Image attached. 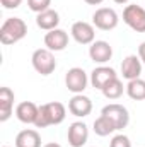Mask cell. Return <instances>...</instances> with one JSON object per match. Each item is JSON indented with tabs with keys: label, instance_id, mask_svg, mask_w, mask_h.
Segmentation results:
<instances>
[{
	"label": "cell",
	"instance_id": "obj_20",
	"mask_svg": "<svg viewBox=\"0 0 145 147\" xmlns=\"http://www.w3.org/2000/svg\"><path fill=\"white\" fill-rule=\"evenodd\" d=\"M126 94L133 101H145V80L144 79H133L126 84Z\"/></svg>",
	"mask_w": 145,
	"mask_h": 147
},
{
	"label": "cell",
	"instance_id": "obj_12",
	"mask_svg": "<svg viewBox=\"0 0 145 147\" xmlns=\"http://www.w3.org/2000/svg\"><path fill=\"white\" fill-rule=\"evenodd\" d=\"M68 111L77 118H85L91 115L92 111V101L91 98L84 96V94H73L68 101Z\"/></svg>",
	"mask_w": 145,
	"mask_h": 147
},
{
	"label": "cell",
	"instance_id": "obj_13",
	"mask_svg": "<svg viewBox=\"0 0 145 147\" xmlns=\"http://www.w3.org/2000/svg\"><path fill=\"white\" fill-rule=\"evenodd\" d=\"M38 113H39V106L34 105L33 101H22L17 105L15 108V116L21 123L26 125H34L38 120Z\"/></svg>",
	"mask_w": 145,
	"mask_h": 147
},
{
	"label": "cell",
	"instance_id": "obj_10",
	"mask_svg": "<svg viewBox=\"0 0 145 147\" xmlns=\"http://www.w3.org/2000/svg\"><path fill=\"white\" fill-rule=\"evenodd\" d=\"M68 33L65 29H53V31H48L44 34V46L50 50V51H63L67 46H68Z\"/></svg>",
	"mask_w": 145,
	"mask_h": 147
},
{
	"label": "cell",
	"instance_id": "obj_23",
	"mask_svg": "<svg viewBox=\"0 0 145 147\" xmlns=\"http://www.w3.org/2000/svg\"><path fill=\"white\" fill-rule=\"evenodd\" d=\"M109 147H132V142H130L128 135H125V134H116V135L111 139Z\"/></svg>",
	"mask_w": 145,
	"mask_h": 147
},
{
	"label": "cell",
	"instance_id": "obj_29",
	"mask_svg": "<svg viewBox=\"0 0 145 147\" xmlns=\"http://www.w3.org/2000/svg\"><path fill=\"white\" fill-rule=\"evenodd\" d=\"M2 147H9V146H2Z\"/></svg>",
	"mask_w": 145,
	"mask_h": 147
},
{
	"label": "cell",
	"instance_id": "obj_8",
	"mask_svg": "<svg viewBox=\"0 0 145 147\" xmlns=\"http://www.w3.org/2000/svg\"><path fill=\"white\" fill-rule=\"evenodd\" d=\"M70 34L79 45H92L96 41V28L91 22L77 21L70 28Z\"/></svg>",
	"mask_w": 145,
	"mask_h": 147
},
{
	"label": "cell",
	"instance_id": "obj_22",
	"mask_svg": "<svg viewBox=\"0 0 145 147\" xmlns=\"http://www.w3.org/2000/svg\"><path fill=\"white\" fill-rule=\"evenodd\" d=\"M50 5H51V0H28V7L36 14H41V12L48 10Z\"/></svg>",
	"mask_w": 145,
	"mask_h": 147
},
{
	"label": "cell",
	"instance_id": "obj_11",
	"mask_svg": "<svg viewBox=\"0 0 145 147\" xmlns=\"http://www.w3.org/2000/svg\"><path fill=\"white\" fill-rule=\"evenodd\" d=\"M67 139L70 147H84L89 140V128L84 121H73L68 127Z\"/></svg>",
	"mask_w": 145,
	"mask_h": 147
},
{
	"label": "cell",
	"instance_id": "obj_3",
	"mask_svg": "<svg viewBox=\"0 0 145 147\" xmlns=\"http://www.w3.org/2000/svg\"><path fill=\"white\" fill-rule=\"evenodd\" d=\"M31 63H33V69L41 75H50L56 69V58H55L53 51H50L48 48L34 50L33 57H31Z\"/></svg>",
	"mask_w": 145,
	"mask_h": 147
},
{
	"label": "cell",
	"instance_id": "obj_16",
	"mask_svg": "<svg viewBox=\"0 0 145 147\" xmlns=\"http://www.w3.org/2000/svg\"><path fill=\"white\" fill-rule=\"evenodd\" d=\"M15 94L10 87H0V121H7L14 111Z\"/></svg>",
	"mask_w": 145,
	"mask_h": 147
},
{
	"label": "cell",
	"instance_id": "obj_27",
	"mask_svg": "<svg viewBox=\"0 0 145 147\" xmlns=\"http://www.w3.org/2000/svg\"><path fill=\"white\" fill-rule=\"evenodd\" d=\"M43 147H62L60 144H56V142H50V144H44Z\"/></svg>",
	"mask_w": 145,
	"mask_h": 147
},
{
	"label": "cell",
	"instance_id": "obj_25",
	"mask_svg": "<svg viewBox=\"0 0 145 147\" xmlns=\"http://www.w3.org/2000/svg\"><path fill=\"white\" fill-rule=\"evenodd\" d=\"M138 57H140L142 63H145V41L140 43V46H138Z\"/></svg>",
	"mask_w": 145,
	"mask_h": 147
},
{
	"label": "cell",
	"instance_id": "obj_17",
	"mask_svg": "<svg viewBox=\"0 0 145 147\" xmlns=\"http://www.w3.org/2000/svg\"><path fill=\"white\" fill-rule=\"evenodd\" d=\"M60 24V14L53 9H48L41 14H36V26L43 31H53Z\"/></svg>",
	"mask_w": 145,
	"mask_h": 147
},
{
	"label": "cell",
	"instance_id": "obj_26",
	"mask_svg": "<svg viewBox=\"0 0 145 147\" xmlns=\"http://www.w3.org/2000/svg\"><path fill=\"white\" fill-rule=\"evenodd\" d=\"M85 3H89V5H101L104 0H84Z\"/></svg>",
	"mask_w": 145,
	"mask_h": 147
},
{
	"label": "cell",
	"instance_id": "obj_5",
	"mask_svg": "<svg viewBox=\"0 0 145 147\" xmlns=\"http://www.w3.org/2000/svg\"><path fill=\"white\" fill-rule=\"evenodd\" d=\"M118 22H119V17H118L116 10L111 9V7H99L92 14V24H94L96 29L111 31L118 26Z\"/></svg>",
	"mask_w": 145,
	"mask_h": 147
},
{
	"label": "cell",
	"instance_id": "obj_15",
	"mask_svg": "<svg viewBox=\"0 0 145 147\" xmlns=\"http://www.w3.org/2000/svg\"><path fill=\"white\" fill-rule=\"evenodd\" d=\"M114 77H118V74L116 70L113 69V67H106V65H99V67H96L92 72H91V84H92V87H96V89H103L106 84H108L111 79H114Z\"/></svg>",
	"mask_w": 145,
	"mask_h": 147
},
{
	"label": "cell",
	"instance_id": "obj_24",
	"mask_svg": "<svg viewBox=\"0 0 145 147\" xmlns=\"http://www.w3.org/2000/svg\"><path fill=\"white\" fill-rule=\"evenodd\" d=\"M0 3H2L3 9L12 10V9H17V7L22 3V0H0Z\"/></svg>",
	"mask_w": 145,
	"mask_h": 147
},
{
	"label": "cell",
	"instance_id": "obj_6",
	"mask_svg": "<svg viewBox=\"0 0 145 147\" xmlns=\"http://www.w3.org/2000/svg\"><path fill=\"white\" fill-rule=\"evenodd\" d=\"M101 115L108 116L109 120L113 121V125L116 127V132L126 128L128 123H130V113H128V110L123 105H119V103H109V105H106L101 110Z\"/></svg>",
	"mask_w": 145,
	"mask_h": 147
},
{
	"label": "cell",
	"instance_id": "obj_28",
	"mask_svg": "<svg viewBox=\"0 0 145 147\" xmlns=\"http://www.w3.org/2000/svg\"><path fill=\"white\" fill-rule=\"evenodd\" d=\"M114 3H119V5H125V3H128L130 0H113Z\"/></svg>",
	"mask_w": 145,
	"mask_h": 147
},
{
	"label": "cell",
	"instance_id": "obj_19",
	"mask_svg": "<svg viewBox=\"0 0 145 147\" xmlns=\"http://www.w3.org/2000/svg\"><path fill=\"white\" fill-rule=\"evenodd\" d=\"M101 92L106 99H119L123 96V92H126V86H123L119 77H114L101 89Z\"/></svg>",
	"mask_w": 145,
	"mask_h": 147
},
{
	"label": "cell",
	"instance_id": "obj_1",
	"mask_svg": "<svg viewBox=\"0 0 145 147\" xmlns=\"http://www.w3.org/2000/svg\"><path fill=\"white\" fill-rule=\"evenodd\" d=\"M65 116H67V108L60 101L44 103L39 106V113H38V120L34 127L36 128H46L51 125H60V123H63Z\"/></svg>",
	"mask_w": 145,
	"mask_h": 147
},
{
	"label": "cell",
	"instance_id": "obj_4",
	"mask_svg": "<svg viewBox=\"0 0 145 147\" xmlns=\"http://www.w3.org/2000/svg\"><path fill=\"white\" fill-rule=\"evenodd\" d=\"M123 22L135 33H145V9L130 3L123 9Z\"/></svg>",
	"mask_w": 145,
	"mask_h": 147
},
{
	"label": "cell",
	"instance_id": "obj_18",
	"mask_svg": "<svg viewBox=\"0 0 145 147\" xmlns=\"http://www.w3.org/2000/svg\"><path fill=\"white\" fill-rule=\"evenodd\" d=\"M15 147H41V135L33 128L21 130L15 135Z\"/></svg>",
	"mask_w": 145,
	"mask_h": 147
},
{
	"label": "cell",
	"instance_id": "obj_9",
	"mask_svg": "<svg viewBox=\"0 0 145 147\" xmlns=\"http://www.w3.org/2000/svg\"><path fill=\"white\" fill-rule=\"evenodd\" d=\"M89 57L94 63L104 65L108 63L113 57V46L104 39H96L91 46H89Z\"/></svg>",
	"mask_w": 145,
	"mask_h": 147
},
{
	"label": "cell",
	"instance_id": "obj_2",
	"mask_svg": "<svg viewBox=\"0 0 145 147\" xmlns=\"http://www.w3.org/2000/svg\"><path fill=\"white\" fill-rule=\"evenodd\" d=\"M28 34V24L24 22V19L21 17H9L3 21L2 28H0V43L9 46V45H15L21 39H24Z\"/></svg>",
	"mask_w": 145,
	"mask_h": 147
},
{
	"label": "cell",
	"instance_id": "obj_7",
	"mask_svg": "<svg viewBox=\"0 0 145 147\" xmlns=\"http://www.w3.org/2000/svg\"><path fill=\"white\" fill-rule=\"evenodd\" d=\"M89 82H91V79L87 77L85 70L80 69V67H72L65 74V86L73 94H82L87 89Z\"/></svg>",
	"mask_w": 145,
	"mask_h": 147
},
{
	"label": "cell",
	"instance_id": "obj_14",
	"mask_svg": "<svg viewBox=\"0 0 145 147\" xmlns=\"http://www.w3.org/2000/svg\"><path fill=\"white\" fill-rule=\"evenodd\" d=\"M142 74V60L138 55H128L121 62V75L126 80L138 79Z\"/></svg>",
	"mask_w": 145,
	"mask_h": 147
},
{
	"label": "cell",
	"instance_id": "obj_21",
	"mask_svg": "<svg viewBox=\"0 0 145 147\" xmlns=\"http://www.w3.org/2000/svg\"><path fill=\"white\" fill-rule=\"evenodd\" d=\"M116 132V127L113 125V121L109 120L108 116L101 115L99 118L94 120V134L99 135V137H108L111 134Z\"/></svg>",
	"mask_w": 145,
	"mask_h": 147
}]
</instances>
